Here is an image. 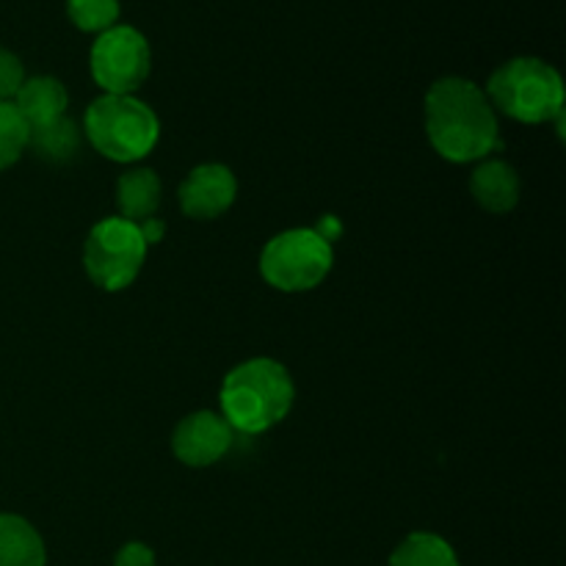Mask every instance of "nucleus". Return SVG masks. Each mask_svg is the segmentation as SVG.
I'll return each instance as SVG.
<instances>
[{
    "instance_id": "0eeeda50",
    "label": "nucleus",
    "mask_w": 566,
    "mask_h": 566,
    "mask_svg": "<svg viewBox=\"0 0 566 566\" xmlns=\"http://www.w3.org/2000/svg\"><path fill=\"white\" fill-rule=\"evenodd\" d=\"M88 70L105 94H136L153 70L147 36L133 25H114L97 33L88 55Z\"/></svg>"
},
{
    "instance_id": "20e7f679",
    "label": "nucleus",
    "mask_w": 566,
    "mask_h": 566,
    "mask_svg": "<svg viewBox=\"0 0 566 566\" xmlns=\"http://www.w3.org/2000/svg\"><path fill=\"white\" fill-rule=\"evenodd\" d=\"M484 94L492 108L523 125H547L564 116L562 75L556 66L534 55H520L497 66Z\"/></svg>"
},
{
    "instance_id": "ddd939ff",
    "label": "nucleus",
    "mask_w": 566,
    "mask_h": 566,
    "mask_svg": "<svg viewBox=\"0 0 566 566\" xmlns=\"http://www.w3.org/2000/svg\"><path fill=\"white\" fill-rule=\"evenodd\" d=\"M48 551L39 531L20 514H0V566H44Z\"/></svg>"
},
{
    "instance_id": "dca6fc26",
    "label": "nucleus",
    "mask_w": 566,
    "mask_h": 566,
    "mask_svg": "<svg viewBox=\"0 0 566 566\" xmlns=\"http://www.w3.org/2000/svg\"><path fill=\"white\" fill-rule=\"evenodd\" d=\"M119 0H66V17L83 33H103L119 25Z\"/></svg>"
},
{
    "instance_id": "423d86ee",
    "label": "nucleus",
    "mask_w": 566,
    "mask_h": 566,
    "mask_svg": "<svg viewBox=\"0 0 566 566\" xmlns=\"http://www.w3.org/2000/svg\"><path fill=\"white\" fill-rule=\"evenodd\" d=\"M147 252L149 247L138 224L111 216L88 230L83 243V269L99 291L119 293L138 280Z\"/></svg>"
},
{
    "instance_id": "39448f33",
    "label": "nucleus",
    "mask_w": 566,
    "mask_h": 566,
    "mask_svg": "<svg viewBox=\"0 0 566 566\" xmlns=\"http://www.w3.org/2000/svg\"><path fill=\"white\" fill-rule=\"evenodd\" d=\"M335 249L315 227H293L271 238L260 252V274L274 291L307 293L329 276Z\"/></svg>"
},
{
    "instance_id": "f03ea898",
    "label": "nucleus",
    "mask_w": 566,
    "mask_h": 566,
    "mask_svg": "<svg viewBox=\"0 0 566 566\" xmlns=\"http://www.w3.org/2000/svg\"><path fill=\"white\" fill-rule=\"evenodd\" d=\"M221 418L235 434H265L287 418L296 401L291 370L271 357L235 365L221 381Z\"/></svg>"
},
{
    "instance_id": "9b49d317",
    "label": "nucleus",
    "mask_w": 566,
    "mask_h": 566,
    "mask_svg": "<svg viewBox=\"0 0 566 566\" xmlns=\"http://www.w3.org/2000/svg\"><path fill=\"white\" fill-rule=\"evenodd\" d=\"M11 105H14L17 114L22 116L28 130H33V127H42L48 125V122L64 116L66 105H70V94H66L64 83H61L59 77L33 75L22 81V86L17 88Z\"/></svg>"
},
{
    "instance_id": "f8f14e48",
    "label": "nucleus",
    "mask_w": 566,
    "mask_h": 566,
    "mask_svg": "<svg viewBox=\"0 0 566 566\" xmlns=\"http://www.w3.org/2000/svg\"><path fill=\"white\" fill-rule=\"evenodd\" d=\"M160 197H164V182L149 166H133L116 180V208L122 219L133 224L153 219L160 208Z\"/></svg>"
},
{
    "instance_id": "a211bd4d",
    "label": "nucleus",
    "mask_w": 566,
    "mask_h": 566,
    "mask_svg": "<svg viewBox=\"0 0 566 566\" xmlns=\"http://www.w3.org/2000/svg\"><path fill=\"white\" fill-rule=\"evenodd\" d=\"M25 81V70H22V61L17 59L11 50L0 48V103H11L17 94V88Z\"/></svg>"
},
{
    "instance_id": "f3484780",
    "label": "nucleus",
    "mask_w": 566,
    "mask_h": 566,
    "mask_svg": "<svg viewBox=\"0 0 566 566\" xmlns=\"http://www.w3.org/2000/svg\"><path fill=\"white\" fill-rule=\"evenodd\" d=\"M28 149V125L11 103H0V171L14 166Z\"/></svg>"
},
{
    "instance_id": "6e6552de",
    "label": "nucleus",
    "mask_w": 566,
    "mask_h": 566,
    "mask_svg": "<svg viewBox=\"0 0 566 566\" xmlns=\"http://www.w3.org/2000/svg\"><path fill=\"white\" fill-rule=\"evenodd\" d=\"M235 431L221 418V412L213 409H199V412L186 415L175 426L171 434V451L186 468H213L216 462L232 451Z\"/></svg>"
},
{
    "instance_id": "7ed1b4c3",
    "label": "nucleus",
    "mask_w": 566,
    "mask_h": 566,
    "mask_svg": "<svg viewBox=\"0 0 566 566\" xmlns=\"http://www.w3.org/2000/svg\"><path fill=\"white\" fill-rule=\"evenodd\" d=\"M83 138L103 158L116 164H138L160 138L158 114L136 94H103L83 116Z\"/></svg>"
},
{
    "instance_id": "9d476101",
    "label": "nucleus",
    "mask_w": 566,
    "mask_h": 566,
    "mask_svg": "<svg viewBox=\"0 0 566 566\" xmlns=\"http://www.w3.org/2000/svg\"><path fill=\"white\" fill-rule=\"evenodd\" d=\"M470 193L486 213H509L517 208L523 182H520L517 169L506 160L484 158L470 175Z\"/></svg>"
},
{
    "instance_id": "6ab92c4d",
    "label": "nucleus",
    "mask_w": 566,
    "mask_h": 566,
    "mask_svg": "<svg viewBox=\"0 0 566 566\" xmlns=\"http://www.w3.org/2000/svg\"><path fill=\"white\" fill-rule=\"evenodd\" d=\"M114 566H158L155 564L153 547L144 545V542H127L116 553Z\"/></svg>"
},
{
    "instance_id": "4468645a",
    "label": "nucleus",
    "mask_w": 566,
    "mask_h": 566,
    "mask_svg": "<svg viewBox=\"0 0 566 566\" xmlns=\"http://www.w3.org/2000/svg\"><path fill=\"white\" fill-rule=\"evenodd\" d=\"M81 144L83 127H77V122L70 119L66 114L48 122V125L28 130V149H33L48 164H66V160L75 158Z\"/></svg>"
},
{
    "instance_id": "2eb2a0df",
    "label": "nucleus",
    "mask_w": 566,
    "mask_h": 566,
    "mask_svg": "<svg viewBox=\"0 0 566 566\" xmlns=\"http://www.w3.org/2000/svg\"><path fill=\"white\" fill-rule=\"evenodd\" d=\"M390 566H462L457 551L442 536L418 531L392 551Z\"/></svg>"
},
{
    "instance_id": "1a4fd4ad",
    "label": "nucleus",
    "mask_w": 566,
    "mask_h": 566,
    "mask_svg": "<svg viewBox=\"0 0 566 566\" xmlns=\"http://www.w3.org/2000/svg\"><path fill=\"white\" fill-rule=\"evenodd\" d=\"M180 210L188 219L213 221L224 216L238 199V180L230 166L202 164L186 175L177 188Z\"/></svg>"
},
{
    "instance_id": "aec40b11",
    "label": "nucleus",
    "mask_w": 566,
    "mask_h": 566,
    "mask_svg": "<svg viewBox=\"0 0 566 566\" xmlns=\"http://www.w3.org/2000/svg\"><path fill=\"white\" fill-rule=\"evenodd\" d=\"M138 230H142V238L147 241V247H155V243L164 241L166 221H160L158 216H153V219L142 221V224H138Z\"/></svg>"
},
{
    "instance_id": "f257e3e1",
    "label": "nucleus",
    "mask_w": 566,
    "mask_h": 566,
    "mask_svg": "<svg viewBox=\"0 0 566 566\" xmlns=\"http://www.w3.org/2000/svg\"><path fill=\"white\" fill-rule=\"evenodd\" d=\"M426 136L451 164H479L501 147L497 111L479 83L448 75L426 94Z\"/></svg>"
}]
</instances>
